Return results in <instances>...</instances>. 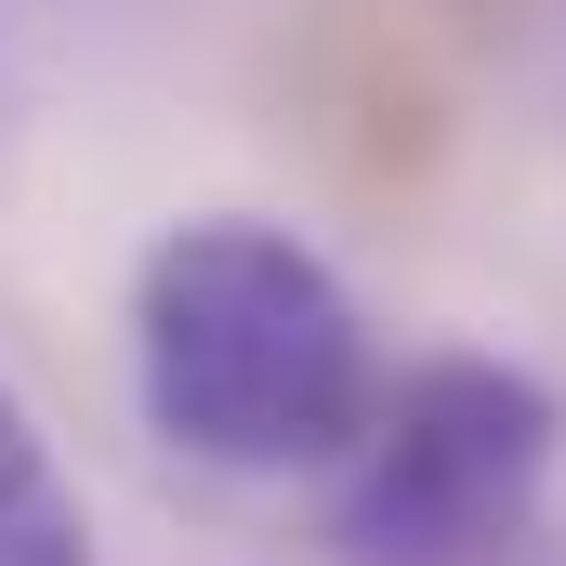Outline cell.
Wrapping results in <instances>:
<instances>
[{"mask_svg": "<svg viewBox=\"0 0 566 566\" xmlns=\"http://www.w3.org/2000/svg\"><path fill=\"white\" fill-rule=\"evenodd\" d=\"M133 396L171 461L343 474L382 422L356 290L264 211H198L133 264Z\"/></svg>", "mask_w": 566, "mask_h": 566, "instance_id": "cell-1", "label": "cell"}, {"mask_svg": "<svg viewBox=\"0 0 566 566\" xmlns=\"http://www.w3.org/2000/svg\"><path fill=\"white\" fill-rule=\"evenodd\" d=\"M566 409L514 356H422L382 382V422L343 461L329 554L343 566H514L541 541Z\"/></svg>", "mask_w": 566, "mask_h": 566, "instance_id": "cell-2", "label": "cell"}, {"mask_svg": "<svg viewBox=\"0 0 566 566\" xmlns=\"http://www.w3.org/2000/svg\"><path fill=\"white\" fill-rule=\"evenodd\" d=\"M0 566H93V514L13 382H0Z\"/></svg>", "mask_w": 566, "mask_h": 566, "instance_id": "cell-3", "label": "cell"}]
</instances>
